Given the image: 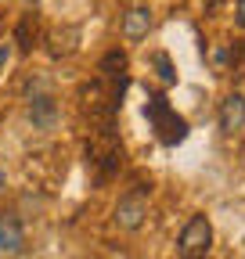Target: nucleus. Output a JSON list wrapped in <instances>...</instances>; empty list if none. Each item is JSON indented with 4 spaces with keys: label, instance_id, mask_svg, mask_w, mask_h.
I'll return each instance as SVG.
<instances>
[{
    "label": "nucleus",
    "instance_id": "nucleus-11",
    "mask_svg": "<svg viewBox=\"0 0 245 259\" xmlns=\"http://www.w3.org/2000/svg\"><path fill=\"white\" fill-rule=\"evenodd\" d=\"M231 69L245 79V40H238V44L231 47Z\"/></svg>",
    "mask_w": 245,
    "mask_h": 259
},
{
    "label": "nucleus",
    "instance_id": "nucleus-1",
    "mask_svg": "<svg viewBox=\"0 0 245 259\" xmlns=\"http://www.w3.org/2000/svg\"><path fill=\"white\" fill-rule=\"evenodd\" d=\"M144 119L151 122L155 137H159L166 148H177V144L188 141V122H184V115H177V108L166 101V94H151V97H148Z\"/></svg>",
    "mask_w": 245,
    "mask_h": 259
},
{
    "label": "nucleus",
    "instance_id": "nucleus-3",
    "mask_svg": "<svg viewBox=\"0 0 245 259\" xmlns=\"http://www.w3.org/2000/svg\"><path fill=\"white\" fill-rule=\"evenodd\" d=\"M148 198H151V187H144V184L130 187V191L115 202V209H112V223L119 227V231H130V234L141 231L144 220H148Z\"/></svg>",
    "mask_w": 245,
    "mask_h": 259
},
{
    "label": "nucleus",
    "instance_id": "nucleus-4",
    "mask_svg": "<svg viewBox=\"0 0 245 259\" xmlns=\"http://www.w3.org/2000/svg\"><path fill=\"white\" fill-rule=\"evenodd\" d=\"M151 8H144V4H134V8H127L123 11V22H119V32H123V40H130V44H137V40H144L148 32H151Z\"/></svg>",
    "mask_w": 245,
    "mask_h": 259
},
{
    "label": "nucleus",
    "instance_id": "nucleus-6",
    "mask_svg": "<svg viewBox=\"0 0 245 259\" xmlns=\"http://www.w3.org/2000/svg\"><path fill=\"white\" fill-rule=\"evenodd\" d=\"M25 248V227L15 212H0V252L4 255H18Z\"/></svg>",
    "mask_w": 245,
    "mask_h": 259
},
{
    "label": "nucleus",
    "instance_id": "nucleus-2",
    "mask_svg": "<svg viewBox=\"0 0 245 259\" xmlns=\"http://www.w3.org/2000/svg\"><path fill=\"white\" fill-rule=\"evenodd\" d=\"M213 252V223L206 212H195L188 223L180 227L177 238V255L180 259H209Z\"/></svg>",
    "mask_w": 245,
    "mask_h": 259
},
{
    "label": "nucleus",
    "instance_id": "nucleus-13",
    "mask_svg": "<svg viewBox=\"0 0 245 259\" xmlns=\"http://www.w3.org/2000/svg\"><path fill=\"white\" fill-rule=\"evenodd\" d=\"M8 58H11V47H8V44H0V72H4V65H8Z\"/></svg>",
    "mask_w": 245,
    "mask_h": 259
},
{
    "label": "nucleus",
    "instance_id": "nucleus-14",
    "mask_svg": "<svg viewBox=\"0 0 245 259\" xmlns=\"http://www.w3.org/2000/svg\"><path fill=\"white\" fill-rule=\"evenodd\" d=\"M4 184H8V177H4V169H0V191H4Z\"/></svg>",
    "mask_w": 245,
    "mask_h": 259
},
{
    "label": "nucleus",
    "instance_id": "nucleus-8",
    "mask_svg": "<svg viewBox=\"0 0 245 259\" xmlns=\"http://www.w3.org/2000/svg\"><path fill=\"white\" fill-rule=\"evenodd\" d=\"M123 72H127V54L108 51L101 58V83H123Z\"/></svg>",
    "mask_w": 245,
    "mask_h": 259
},
{
    "label": "nucleus",
    "instance_id": "nucleus-12",
    "mask_svg": "<svg viewBox=\"0 0 245 259\" xmlns=\"http://www.w3.org/2000/svg\"><path fill=\"white\" fill-rule=\"evenodd\" d=\"M234 22L245 29V0H238V8H234Z\"/></svg>",
    "mask_w": 245,
    "mask_h": 259
},
{
    "label": "nucleus",
    "instance_id": "nucleus-9",
    "mask_svg": "<svg viewBox=\"0 0 245 259\" xmlns=\"http://www.w3.org/2000/svg\"><path fill=\"white\" fill-rule=\"evenodd\" d=\"M15 44H18L22 54H29V51L36 47V15H25V18L18 22V29H15Z\"/></svg>",
    "mask_w": 245,
    "mask_h": 259
},
{
    "label": "nucleus",
    "instance_id": "nucleus-5",
    "mask_svg": "<svg viewBox=\"0 0 245 259\" xmlns=\"http://www.w3.org/2000/svg\"><path fill=\"white\" fill-rule=\"evenodd\" d=\"M217 122H220V130L231 137V134H238V130L245 126V94H227L224 101H220V112H217Z\"/></svg>",
    "mask_w": 245,
    "mask_h": 259
},
{
    "label": "nucleus",
    "instance_id": "nucleus-7",
    "mask_svg": "<svg viewBox=\"0 0 245 259\" xmlns=\"http://www.w3.org/2000/svg\"><path fill=\"white\" fill-rule=\"evenodd\" d=\"M29 119H33L36 130H54V122H58V101L51 94H36L33 101H29Z\"/></svg>",
    "mask_w": 245,
    "mask_h": 259
},
{
    "label": "nucleus",
    "instance_id": "nucleus-10",
    "mask_svg": "<svg viewBox=\"0 0 245 259\" xmlns=\"http://www.w3.org/2000/svg\"><path fill=\"white\" fill-rule=\"evenodd\" d=\"M148 61H151L155 76H159L166 87H170V83H177V69H173V61H170V54H166V51H155V54H151Z\"/></svg>",
    "mask_w": 245,
    "mask_h": 259
}]
</instances>
